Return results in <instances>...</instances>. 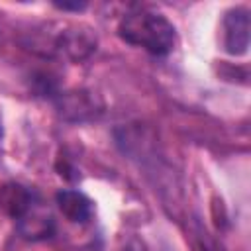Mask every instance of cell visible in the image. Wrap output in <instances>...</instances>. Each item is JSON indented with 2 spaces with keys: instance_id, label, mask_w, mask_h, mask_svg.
<instances>
[{
  "instance_id": "3",
  "label": "cell",
  "mask_w": 251,
  "mask_h": 251,
  "mask_svg": "<svg viewBox=\"0 0 251 251\" xmlns=\"http://www.w3.org/2000/svg\"><path fill=\"white\" fill-rule=\"evenodd\" d=\"M57 204L69 222L84 224L92 218V210H94L92 200L86 194H82L80 190H59Z\"/></svg>"
},
{
  "instance_id": "5",
  "label": "cell",
  "mask_w": 251,
  "mask_h": 251,
  "mask_svg": "<svg viewBox=\"0 0 251 251\" xmlns=\"http://www.w3.org/2000/svg\"><path fill=\"white\" fill-rule=\"evenodd\" d=\"M0 135H2V124H0Z\"/></svg>"
},
{
  "instance_id": "1",
  "label": "cell",
  "mask_w": 251,
  "mask_h": 251,
  "mask_svg": "<svg viewBox=\"0 0 251 251\" xmlns=\"http://www.w3.org/2000/svg\"><path fill=\"white\" fill-rule=\"evenodd\" d=\"M118 35L135 47L149 51L151 55H167L176 45L175 25L161 14L149 10H135L122 18Z\"/></svg>"
},
{
  "instance_id": "2",
  "label": "cell",
  "mask_w": 251,
  "mask_h": 251,
  "mask_svg": "<svg viewBox=\"0 0 251 251\" xmlns=\"http://www.w3.org/2000/svg\"><path fill=\"white\" fill-rule=\"evenodd\" d=\"M249 10L231 8L224 18V47L229 55H245L249 49Z\"/></svg>"
},
{
  "instance_id": "4",
  "label": "cell",
  "mask_w": 251,
  "mask_h": 251,
  "mask_svg": "<svg viewBox=\"0 0 251 251\" xmlns=\"http://www.w3.org/2000/svg\"><path fill=\"white\" fill-rule=\"evenodd\" d=\"M86 2H55V8L65 10V12H82L86 10Z\"/></svg>"
}]
</instances>
